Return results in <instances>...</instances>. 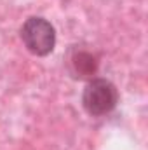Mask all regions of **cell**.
I'll return each instance as SVG.
<instances>
[{"mask_svg": "<svg viewBox=\"0 0 148 150\" xmlns=\"http://www.w3.org/2000/svg\"><path fill=\"white\" fill-rule=\"evenodd\" d=\"M118 89L117 86L103 77L91 79L82 93V107L91 117H103L111 113L118 105Z\"/></svg>", "mask_w": 148, "mask_h": 150, "instance_id": "cell-1", "label": "cell"}, {"mask_svg": "<svg viewBox=\"0 0 148 150\" xmlns=\"http://www.w3.org/2000/svg\"><path fill=\"white\" fill-rule=\"evenodd\" d=\"M21 40L26 47L28 52H32L33 56L44 58L49 56L54 47H56V28L52 26L51 21H47L42 16H32L28 18L21 30H19Z\"/></svg>", "mask_w": 148, "mask_h": 150, "instance_id": "cell-2", "label": "cell"}, {"mask_svg": "<svg viewBox=\"0 0 148 150\" xmlns=\"http://www.w3.org/2000/svg\"><path fill=\"white\" fill-rule=\"evenodd\" d=\"M66 67H68V72L75 80H91V79H94V75L98 72L99 56L94 51L73 45L68 51Z\"/></svg>", "mask_w": 148, "mask_h": 150, "instance_id": "cell-3", "label": "cell"}]
</instances>
